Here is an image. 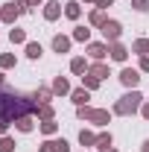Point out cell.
<instances>
[{"label":"cell","instance_id":"obj_1","mask_svg":"<svg viewBox=\"0 0 149 152\" xmlns=\"http://www.w3.org/2000/svg\"><path fill=\"white\" fill-rule=\"evenodd\" d=\"M29 111H35V105H29L20 94H3L0 96V117L6 120H18V117H26Z\"/></svg>","mask_w":149,"mask_h":152},{"label":"cell","instance_id":"obj_2","mask_svg":"<svg viewBox=\"0 0 149 152\" xmlns=\"http://www.w3.org/2000/svg\"><path fill=\"white\" fill-rule=\"evenodd\" d=\"M140 99H143V96L137 94V91H131V94L120 96V99L114 102V114H120V117H129V114H134L137 108H140Z\"/></svg>","mask_w":149,"mask_h":152},{"label":"cell","instance_id":"obj_3","mask_svg":"<svg viewBox=\"0 0 149 152\" xmlns=\"http://www.w3.org/2000/svg\"><path fill=\"white\" fill-rule=\"evenodd\" d=\"M79 120H91L96 126H108L111 123V114L105 111V108H88V105H79Z\"/></svg>","mask_w":149,"mask_h":152},{"label":"cell","instance_id":"obj_4","mask_svg":"<svg viewBox=\"0 0 149 152\" xmlns=\"http://www.w3.org/2000/svg\"><path fill=\"white\" fill-rule=\"evenodd\" d=\"M26 9H29L26 3L15 0V3H9V6H3V9H0V20H3V23H15L18 15H20V12H26Z\"/></svg>","mask_w":149,"mask_h":152},{"label":"cell","instance_id":"obj_5","mask_svg":"<svg viewBox=\"0 0 149 152\" xmlns=\"http://www.w3.org/2000/svg\"><path fill=\"white\" fill-rule=\"evenodd\" d=\"M99 29H102V35H105V41H111V44L117 41V38H120V32H123V26H120L117 20H105V23H102Z\"/></svg>","mask_w":149,"mask_h":152},{"label":"cell","instance_id":"obj_6","mask_svg":"<svg viewBox=\"0 0 149 152\" xmlns=\"http://www.w3.org/2000/svg\"><path fill=\"white\" fill-rule=\"evenodd\" d=\"M38 152H70V146H67V140H44Z\"/></svg>","mask_w":149,"mask_h":152},{"label":"cell","instance_id":"obj_7","mask_svg":"<svg viewBox=\"0 0 149 152\" xmlns=\"http://www.w3.org/2000/svg\"><path fill=\"white\" fill-rule=\"evenodd\" d=\"M120 82H123L126 88H134V85L140 82V76H137V70H131V67H126V70L120 73Z\"/></svg>","mask_w":149,"mask_h":152},{"label":"cell","instance_id":"obj_8","mask_svg":"<svg viewBox=\"0 0 149 152\" xmlns=\"http://www.w3.org/2000/svg\"><path fill=\"white\" fill-rule=\"evenodd\" d=\"M58 15H61V3H56V0L44 3V18H47V20H56Z\"/></svg>","mask_w":149,"mask_h":152},{"label":"cell","instance_id":"obj_9","mask_svg":"<svg viewBox=\"0 0 149 152\" xmlns=\"http://www.w3.org/2000/svg\"><path fill=\"white\" fill-rule=\"evenodd\" d=\"M53 50H56V53H67V50H70V38L67 35H56L53 38Z\"/></svg>","mask_w":149,"mask_h":152},{"label":"cell","instance_id":"obj_10","mask_svg":"<svg viewBox=\"0 0 149 152\" xmlns=\"http://www.w3.org/2000/svg\"><path fill=\"white\" fill-rule=\"evenodd\" d=\"M105 53H108V47H105V44H88V56L96 58V61H99V58H105Z\"/></svg>","mask_w":149,"mask_h":152},{"label":"cell","instance_id":"obj_11","mask_svg":"<svg viewBox=\"0 0 149 152\" xmlns=\"http://www.w3.org/2000/svg\"><path fill=\"white\" fill-rule=\"evenodd\" d=\"M108 53H111V58H114V61H126V56H129V50H126L123 44H117V41L111 44V50H108Z\"/></svg>","mask_w":149,"mask_h":152},{"label":"cell","instance_id":"obj_12","mask_svg":"<svg viewBox=\"0 0 149 152\" xmlns=\"http://www.w3.org/2000/svg\"><path fill=\"white\" fill-rule=\"evenodd\" d=\"M88 73H91V76H96L99 82H102L105 76H111V73H108V64H102V61H96V64H93V67L88 70Z\"/></svg>","mask_w":149,"mask_h":152},{"label":"cell","instance_id":"obj_13","mask_svg":"<svg viewBox=\"0 0 149 152\" xmlns=\"http://www.w3.org/2000/svg\"><path fill=\"white\" fill-rule=\"evenodd\" d=\"M70 96H73V102H76V105H85V102L91 99V91H88V88H76Z\"/></svg>","mask_w":149,"mask_h":152},{"label":"cell","instance_id":"obj_14","mask_svg":"<svg viewBox=\"0 0 149 152\" xmlns=\"http://www.w3.org/2000/svg\"><path fill=\"white\" fill-rule=\"evenodd\" d=\"M15 126H18V132H32L35 129V123H32V117L26 114V117H18L15 120Z\"/></svg>","mask_w":149,"mask_h":152},{"label":"cell","instance_id":"obj_15","mask_svg":"<svg viewBox=\"0 0 149 152\" xmlns=\"http://www.w3.org/2000/svg\"><path fill=\"white\" fill-rule=\"evenodd\" d=\"M64 15H67L70 20H76L79 15H82V9H79V3H76V0H70V3H64Z\"/></svg>","mask_w":149,"mask_h":152},{"label":"cell","instance_id":"obj_16","mask_svg":"<svg viewBox=\"0 0 149 152\" xmlns=\"http://www.w3.org/2000/svg\"><path fill=\"white\" fill-rule=\"evenodd\" d=\"M53 94H70V82L58 76L56 82H53Z\"/></svg>","mask_w":149,"mask_h":152},{"label":"cell","instance_id":"obj_17","mask_svg":"<svg viewBox=\"0 0 149 152\" xmlns=\"http://www.w3.org/2000/svg\"><path fill=\"white\" fill-rule=\"evenodd\" d=\"M35 114L41 120H53V105L50 102H44V105H35Z\"/></svg>","mask_w":149,"mask_h":152},{"label":"cell","instance_id":"obj_18","mask_svg":"<svg viewBox=\"0 0 149 152\" xmlns=\"http://www.w3.org/2000/svg\"><path fill=\"white\" fill-rule=\"evenodd\" d=\"M41 53H44V50H41L38 41H26V56L29 58H41Z\"/></svg>","mask_w":149,"mask_h":152},{"label":"cell","instance_id":"obj_19","mask_svg":"<svg viewBox=\"0 0 149 152\" xmlns=\"http://www.w3.org/2000/svg\"><path fill=\"white\" fill-rule=\"evenodd\" d=\"M50 96H53V88H38L35 91V105H44V102H50Z\"/></svg>","mask_w":149,"mask_h":152},{"label":"cell","instance_id":"obj_20","mask_svg":"<svg viewBox=\"0 0 149 152\" xmlns=\"http://www.w3.org/2000/svg\"><path fill=\"white\" fill-rule=\"evenodd\" d=\"M79 143H82V146H93V143H96V134L88 132V129H82V132H79Z\"/></svg>","mask_w":149,"mask_h":152},{"label":"cell","instance_id":"obj_21","mask_svg":"<svg viewBox=\"0 0 149 152\" xmlns=\"http://www.w3.org/2000/svg\"><path fill=\"white\" fill-rule=\"evenodd\" d=\"M70 70H73V73H88V64H85V58H73V61H70Z\"/></svg>","mask_w":149,"mask_h":152},{"label":"cell","instance_id":"obj_22","mask_svg":"<svg viewBox=\"0 0 149 152\" xmlns=\"http://www.w3.org/2000/svg\"><path fill=\"white\" fill-rule=\"evenodd\" d=\"M88 20H91L93 26H102V23H105V15H102V9H93L91 15H88Z\"/></svg>","mask_w":149,"mask_h":152},{"label":"cell","instance_id":"obj_23","mask_svg":"<svg viewBox=\"0 0 149 152\" xmlns=\"http://www.w3.org/2000/svg\"><path fill=\"white\" fill-rule=\"evenodd\" d=\"M9 38H12V44H26V32H23V29H18V26L9 32Z\"/></svg>","mask_w":149,"mask_h":152},{"label":"cell","instance_id":"obj_24","mask_svg":"<svg viewBox=\"0 0 149 152\" xmlns=\"http://www.w3.org/2000/svg\"><path fill=\"white\" fill-rule=\"evenodd\" d=\"M38 129H41V132H44V134H56V129H58V123H56V120H44V123H41V126H38Z\"/></svg>","mask_w":149,"mask_h":152},{"label":"cell","instance_id":"obj_25","mask_svg":"<svg viewBox=\"0 0 149 152\" xmlns=\"http://www.w3.org/2000/svg\"><path fill=\"white\" fill-rule=\"evenodd\" d=\"M88 38H91V29H85V26L73 29V41H88Z\"/></svg>","mask_w":149,"mask_h":152},{"label":"cell","instance_id":"obj_26","mask_svg":"<svg viewBox=\"0 0 149 152\" xmlns=\"http://www.w3.org/2000/svg\"><path fill=\"white\" fill-rule=\"evenodd\" d=\"M134 53H140V56L149 53V41H146V38H137V41H134Z\"/></svg>","mask_w":149,"mask_h":152},{"label":"cell","instance_id":"obj_27","mask_svg":"<svg viewBox=\"0 0 149 152\" xmlns=\"http://www.w3.org/2000/svg\"><path fill=\"white\" fill-rule=\"evenodd\" d=\"M0 152H15V140L3 134V137H0Z\"/></svg>","mask_w":149,"mask_h":152},{"label":"cell","instance_id":"obj_28","mask_svg":"<svg viewBox=\"0 0 149 152\" xmlns=\"http://www.w3.org/2000/svg\"><path fill=\"white\" fill-rule=\"evenodd\" d=\"M82 82H85V88H88V91L99 88V79H96V76H91V73H85V76H82Z\"/></svg>","mask_w":149,"mask_h":152},{"label":"cell","instance_id":"obj_29","mask_svg":"<svg viewBox=\"0 0 149 152\" xmlns=\"http://www.w3.org/2000/svg\"><path fill=\"white\" fill-rule=\"evenodd\" d=\"M0 67H15V56L12 53H3L0 56Z\"/></svg>","mask_w":149,"mask_h":152},{"label":"cell","instance_id":"obj_30","mask_svg":"<svg viewBox=\"0 0 149 152\" xmlns=\"http://www.w3.org/2000/svg\"><path fill=\"white\" fill-rule=\"evenodd\" d=\"M96 146H111V134H108V132L96 134Z\"/></svg>","mask_w":149,"mask_h":152},{"label":"cell","instance_id":"obj_31","mask_svg":"<svg viewBox=\"0 0 149 152\" xmlns=\"http://www.w3.org/2000/svg\"><path fill=\"white\" fill-rule=\"evenodd\" d=\"M131 6H134L137 12H146V9H149V0H131Z\"/></svg>","mask_w":149,"mask_h":152},{"label":"cell","instance_id":"obj_32","mask_svg":"<svg viewBox=\"0 0 149 152\" xmlns=\"http://www.w3.org/2000/svg\"><path fill=\"white\" fill-rule=\"evenodd\" d=\"M9 123H12V120H6V117H0V137L6 134V129H9Z\"/></svg>","mask_w":149,"mask_h":152},{"label":"cell","instance_id":"obj_33","mask_svg":"<svg viewBox=\"0 0 149 152\" xmlns=\"http://www.w3.org/2000/svg\"><path fill=\"white\" fill-rule=\"evenodd\" d=\"M140 70H143V73H149V56L140 58Z\"/></svg>","mask_w":149,"mask_h":152},{"label":"cell","instance_id":"obj_34","mask_svg":"<svg viewBox=\"0 0 149 152\" xmlns=\"http://www.w3.org/2000/svg\"><path fill=\"white\" fill-rule=\"evenodd\" d=\"M111 3H114V0H96V9H108Z\"/></svg>","mask_w":149,"mask_h":152},{"label":"cell","instance_id":"obj_35","mask_svg":"<svg viewBox=\"0 0 149 152\" xmlns=\"http://www.w3.org/2000/svg\"><path fill=\"white\" fill-rule=\"evenodd\" d=\"M140 114H143V117L149 120V102H146V105H140Z\"/></svg>","mask_w":149,"mask_h":152},{"label":"cell","instance_id":"obj_36","mask_svg":"<svg viewBox=\"0 0 149 152\" xmlns=\"http://www.w3.org/2000/svg\"><path fill=\"white\" fill-rule=\"evenodd\" d=\"M44 0H26V6H41Z\"/></svg>","mask_w":149,"mask_h":152},{"label":"cell","instance_id":"obj_37","mask_svg":"<svg viewBox=\"0 0 149 152\" xmlns=\"http://www.w3.org/2000/svg\"><path fill=\"white\" fill-rule=\"evenodd\" d=\"M99 152H117L114 146H99Z\"/></svg>","mask_w":149,"mask_h":152},{"label":"cell","instance_id":"obj_38","mask_svg":"<svg viewBox=\"0 0 149 152\" xmlns=\"http://www.w3.org/2000/svg\"><path fill=\"white\" fill-rule=\"evenodd\" d=\"M143 152H149V140H146V143H143Z\"/></svg>","mask_w":149,"mask_h":152},{"label":"cell","instance_id":"obj_39","mask_svg":"<svg viewBox=\"0 0 149 152\" xmlns=\"http://www.w3.org/2000/svg\"><path fill=\"white\" fill-rule=\"evenodd\" d=\"M85 3H96V0H85Z\"/></svg>","mask_w":149,"mask_h":152},{"label":"cell","instance_id":"obj_40","mask_svg":"<svg viewBox=\"0 0 149 152\" xmlns=\"http://www.w3.org/2000/svg\"><path fill=\"white\" fill-rule=\"evenodd\" d=\"M0 85H3V73H0Z\"/></svg>","mask_w":149,"mask_h":152}]
</instances>
